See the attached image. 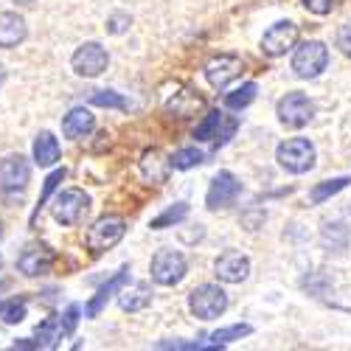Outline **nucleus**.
Instances as JSON below:
<instances>
[{
  "label": "nucleus",
  "instance_id": "f257e3e1",
  "mask_svg": "<svg viewBox=\"0 0 351 351\" xmlns=\"http://www.w3.org/2000/svg\"><path fill=\"white\" fill-rule=\"evenodd\" d=\"M124 233H127V222H124V217H119V214H107V217L96 219L90 228H87V233H84V245H87V250H90L93 256H101L104 250H110V247L119 245V242L124 239Z\"/></svg>",
  "mask_w": 351,
  "mask_h": 351
},
{
  "label": "nucleus",
  "instance_id": "f03ea898",
  "mask_svg": "<svg viewBox=\"0 0 351 351\" xmlns=\"http://www.w3.org/2000/svg\"><path fill=\"white\" fill-rule=\"evenodd\" d=\"M329 65V48L320 40H306L292 53V71L301 79H315L326 71Z\"/></svg>",
  "mask_w": 351,
  "mask_h": 351
},
{
  "label": "nucleus",
  "instance_id": "7ed1b4c3",
  "mask_svg": "<svg viewBox=\"0 0 351 351\" xmlns=\"http://www.w3.org/2000/svg\"><path fill=\"white\" fill-rule=\"evenodd\" d=\"M189 309L199 320H217L228 309V292L219 284H202V287L191 289Z\"/></svg>",
  "mask_w": 351,
  "mask_h": 351
},
{
  "label": "nucleus",
  "instance_id": "20e7f679",
  "mask_svg": "<svg viewBox=\"0 0 351 351\" xmlns=\"http://www.w3.org/2000/svg\"><path fill=\"white\" fill-rule=\"evenodd\" d=\"M276 160L289 174H304L315 166V146L306 138H289V141L278 143Z\"/></svg>",
  "mask_w": 351,
  "mask_h": 351
},
{
  "label": "nucleus",
  "instance_id": "39448f33",
  "mask_svg": "<svg viewBox=\"0 0 351 351\" xmlns=\"http://www.w3.org/2000/svg\"><path fill=\"white\" fill-rule=\"evenodd\" d=\"M276 112H278V121H281L284 127L301 130V127H306V124L312 121L315 104H312V99H309L306 93H298V90H295V93H287V96L278 101Z\"/></svg>",
  "mask_w": 351,
  "mask_h": 351
},
{
  "label": "nucleus",
  "instance_id": "423d86ee",
  "mask_svg": "<svg viewBox=\"0 0 351 351\" xmlns=\"http://www.w3.org/2000/svg\"><path fill=\"white\" fill-rule=\"evenodd\" d=\"M90 211V197L82 189H68L53 199V219L60 225H79Z\"/></svg>",
  "mask_w": 351,
  "mask_h": 351
},
{
  "label": "nucleus",
  "instance_id": "0eeeda50",
  "mask_svg": "<svg viewBox=\"0 0 351 351\" xmlns=\"http://www.w3.org/2000/svg\"><path fill=\"white\" fill-rule=\"evenodd\" d=\"M186 256L178 253V250H158L155 258H152V278L163 287H174V284H180L186 278Z\"/></svg>",
  "mask_w": 351,
  "mask_h": 351
},
{
  "label": "nucleus",
  "instance_id": "6e6552de",
  "mask_svg": "<svg viewBox=\"0 0 351 351\" xmlns=\"http://www.w3.org/2000/svg\"><path fill=\"white\" fill-rule=\"evenodd\" d=\"M32 180V166L23 155H9L0 160V191L3 194H20Z\"/></svg>",
  "mask_w": 351,
  "mask_h": 351
},
{
  "label": "nucleus",
  "instance_id": "1a4fd4ad",
  "mask_svg": "<svg viewBox=\"0 0 351 351\" xmlns=\"http://www.w3.org/2000/svg\"><path fill=\"white\" fill-rule=\"evenodd\" d=\"M242 194V183L233 171H219L217 178L211 180L208 186V194H206V206L211 211H219V208H228L237 202V197Z\"/></svg>",
  "mask_w": 351,
  "mask_h": 351
},
{
  "label": "nucleus",
  "instance_id": "9d476101",
  "mask_svg": "<svg viewBox=\"0 0 351 351\" xmlns=\"http://www.w3.org/2000/svg\"><path fill=\"white\" fill-rule=\"evenodd\" d=\"M71 65H73V71H76L79 76H84V79H96V76H101V73L107 71L110 56H107V51H104L99 43H84V45L73 53Z\"/></svg>",
  "mask_w": 351,
  "mask_h": 351
},
{
  "label": "nucleus",
  "instance_id": "9b49d317",
  "mask_svg": "<svg viewBox=\"0 0 351 351\" xmlns=\"http://www.w3.org/2000/svg\"><path fill=\"white\" fill-rule=\"evenodd\" d=\"M295 43H298V25L292 20H278L261 37V51L267 56H284L289 48H295Z\"/></svg>",
  "mask_w": 351,
  "mask_h": 351
},
{
  "label": "nucleus",
  "instance_id": "f8f14e48",
  "mask_svg": "<svg viewBox=\"0 0 351 351\" xmlns=\"http://www.w3.org/2000/svg\"><path fill=\"white\" fill-rule=\"evenodd\" d=\"M242 73V60L237 53H219L206 65V79L217 90H225V87Z\"/></svg>",
  "mask_w": 351,
  "mask_h": 351
},
{
  "label": "nucleus",
  "instance_id": "ddd939ff",
  "mask_svg": "<svg viewBox=\"0 0 351 351\" xmlns=\"http://www.w3.org/2000/svg\"><path fill=\"white\" fill-rule=\"evenodd\" d=\"M214 270H217V278L225 284H242L250 276V258L239 250H228L214 261Z\"/></svg>",
  "mask_w": 351,
  "mask_h": 351
},
{
  "label": "nucleus",
  "instance_id": "4468645a",
  "mask_svg": "<svg viewBox=\"0 0 351 351\" xmlns=\"http://www.w3.org/2000/svg\"><path fill=\"white\" fill-rule=\"evenodd\" d=\"M25 34V20L17 12H0V48H17Z\"/></svg>",
  "mask_w": 351,
  "mask_h": 351
},
{
  "label": "nucleus",
  "instance_id": "2eb2a0df",
  "mask_svg": "<svg viewBox=\"0 0 351 351\" xmlns=\"http://www.w3.org/2000/svg\"><path fill=\"white\" fill-rule=\"evenodd\" d=\"M127 284H130V267H121L119 273H115V276H112V278H110V281L96 292V298H93L90 304H87V317H96V315L107 306V301L115 295V292H121Z\"/></svg>",
  "mask_w": 351,
  "mask_h": 351
},
{
  "label": "nucleus",
  "instance_id": "dca6fc26",
  "mask_svg": "<svg viewBox=\"0 0 351 351\" xmlns=\"http://www.w3.org/2000/svg\"><path fill=\"white\" fill-rule=\"evenodd\" d=\"M17 267L23 276H45L53 267V253L45 247H32L17 258Z\"/></svg>",
  "mask_w": 351,
  "mask_h": 351
},
{
  "label": "nucleus",
  "instance_id": "f3484780",
  "mask_svg": "<svg viewBox=\"0 0 351 351\" xmlns=\"http://www.w3.org/2000/svg\"><path fill=\"white\" fill-rule=\"evenodd\" d=\"M96 127V119H93V112L90 110H84V107H73L68 115H65V121H62V132L73 141L84 138V135H90Z\"/></svg>",
  "mask_w": 351,
  "mask_h": 351
},
{
  "label": "nucleus",
  "instance_id": "a211bd4d",
  "mask_svg": "<svg viewBox=\"0 0 351 351\" xmlns=\"http://www.w3.org/2000/svg\"><path fill=\"white\" fill-rule=\"evenodd\" d=\"M68 326H65V320L62 317H45L43 324L37 326V348H56L60 346L62 337H68Z\"/></svg>",
  "mask_w": 351,
  "mask_h": 351
},
{
  "label": "nucleus",
  "instance_id": "6ab92c4d",
  "mask_svg": "<svg viewBox=\"0 0 351 351\" xmlns=\"http://www.w3.org/2000/svg\"><path fill=\"white\" fill-rule=\"evenodd\" d=\"M60 160V141L51 132H40L34 141V163L37 166H53Z\"/></svg>",
  "mask_w": 351,
  "mask_h": 351
},
{
  "label": "nucleus",
  "instance_id": "aec40b11",
  "mask_svg": "<svg viewBox=\"0 0 351 351\" xmlns=\"http://www.w3.org/2000/svg\"><path fill=\"white\" fill-rule=\"evenodd\" d=\"M169 160L158 152V149H152V152H146L143 155V160H141V171H143V178L149 180V183H163L166 178H169Z\"/></svg>",
  "mask_w": 351,
  "mask_h": 351
},
{
  "label": "nucleus",
  "instance_id": "412c9836",
  "mask_svg": "<svg viewBox=\"0 0 351 351\" xmlns=\"http://www.w3.org/2000/svg\"><path fill=\"white\" fill-rule=\"evenodd\" d=\"M149 301H152L149 284H135L132 289H121V298H119L124 312H141V309L149 306Z\"/></svg>",
  "mask_w": 351,
  "mask_h": 351
},
{
  "label": "nucleus",
  "instance_id": "4be33fe9",
  "mask_svg": "<svg viewBox=\"0 0 351 351\" xmlns=\"http://www.w3.org/2000/svg\"><path fill=\"white\" fill-rule=\"evenodd\" d=\"M348 183H351V174H343V178H332V180L317 183V186L309 191V202H312V206H320V202H326V199L335 197L337 191H343Z\"/></svg>",
  "mask_w": 351,
  "mask_h": 351
},
{
  "label": "nucleus",
  "instance_id": "5701e85b",
  "mask_svg": "<svg viewBox=\"0 0 351 351\" xmlns=\"http://www.w3.org/2000/svg\"><path fill=\"white\" fill-rule=\"evenodd\" d=\"M256 90H258L256 82H245L242 87H237V90L225 93V107H228V110H245V107L256 99Z\"/></svg>",
  "mask_w": 351,
  "mask_h": 351
},
{
  "label": "nucleus",
  "instance_id": "b1692460",
  "mask_svg": "<svg viewBox=\"0 0 351 351\" xmlns=\"http://www.w3.org/2000/svg\"><path fill=\"white\" fill-rule=\"evenodd\" d=\"M186 217H189V206H186V202H178V206L166 208L160 217H155V219L149 222V228H152V230H163V228H169V225L183 222Z\"/></svg>",
  "mask_w": 351,
  "mask_h": 351
},
{
  "label": "nucleus",
  "instance_id": "393cba45",
  "mask_svg": "<svg viewBox=\"0 0 351 351\" xmlns=\"http://www.w3.org/2000/svg\"><path fill=\"white\" fill-rule=\"evenodd\" d=\"M202 160H206V155H202V152L197 149V146H186V149H180V152H174V155H171L169 166H171V169H180V171H186V169L199 166Z\"/></svg>",
  "mask_w": 351,
  "mask_h": 351
},
{
  "label": "nucleus",
  "instance_id": "a878e982",
  "mask_svg": "<svg viewBox=\"0 0 351 351\" xmlns=\"http://www.w3.org/2000/svg\"><path fill=\"white\" fill-rule=\"evenodd\" d=\"M253 332V326H247V324H233V326H225V329H217L208 340H211V346H225V343H233V340H242V337H247Z\"/></svg>",
  "mask_w": 351,
  "mask_h": 351
},
{
  "label": "nucleus",
  "instance_id": "bb28decb",
  "mask_svg": "<svg viewBox=\"0 0 351 351\" xmlns=\"http://www.w3.org/2000/svg\"><path fill=\"white\" fill-rule=\"evenodd\" d=\"M219 127H222V112H219V110H211L208 119L194 130V138H197V141H214L217 132H219Z\"/></svg>",
  "mask_w": 351,
  "mask_h": 351
},
{
  "label": "nucleus",
  "instance_id": "cd10ccee",
  "mask_svg": "<svg viewBox=\"0 0 351 351\" xmlns=\"http://www.w3.org/2000/svg\"><path fill=\"white\" fill-rule=\"evenodd\" d=\"M90 104L96 107H112V110H130V101L119 93H112V90H96L90 96Z\"/></svg>",
  "mask_w": 351,
  "mask_h": 351
},
{
  "label": "nucleus",
  "instance_id": "c85d7f7f",
  "mask_svg": "<svg viewBox=\"0 0 351 351\" xmlns=\"http://www.w3.org/2000/svg\"><path fill=\"white\" fill-rule=\"evenodd\" d=\"M62 180H65V169H56V171L51 174V178L45 180V189H43V194H40V199H37V211L32 214V219H37V214H40V208L45 206V199H48V197H51V194L56 191V186H60Z\"/></svg>",
  "mask_w": 351,
  "mask_h": 351
},
{
  "label": "nucleus",
  "instance_id": "c756f323",
  "mask_svg": "<svg viewBox=\"0 0 351 351\" xmlns=\"http://www.w3.org/2000/svg\"><path fill=\"white\" fill-rule=\"evenodd\" d=\"M25 312H28V306H25V301L20 298V301H12L6 309H3V320H6V324H20V320L25 317Z\"/></svg>",
  "mask_w": 351,
  "mask_h": 351
},
{
  "label": "nucleus",
  "instance_id": "7c9ffc66",
  "mask_svg": "<svg viewBox=\"0 0 351 351\" xmlns=\"http://www.w3.org/2000/svg\"><path fill=\"white\" fill-rule=\"evenodd\" d=\"M301 3H304V9H306V12L324 17V14H329V12L337 6V0H301Z\"/></svg>",
  "mask_w": 351,
  "mask_h": 351
},
{
  "label": "nucleus",
  "instance_id": "2f4dec72",
  "mask_svg": "<svg viewBox=\"0 0 351 351\" xmlns=\"http://www.w3.org/2000/svg\"><path fill=\"white\" fill-rule=\"evenodd\" d=\"M337 48L351 60V20H346V23L337 28Z\"/></svg>",
  "mask_w": 351,
  "mask_h": 351
},
{
  "label": "nucleus",
  "instance_id": "473e14b6",
  "mask_svg": "<svg viewBox=\"0 0 351 351\" xmlns=\"http://www.w3.org/2000/svg\"><path fill=\"white\" fill-rule=\"evenodd\" d=\"M127 28H130V14H112L107 20V32L110 34H124Z\"/></svg>",
  "mask_w": 351,
  "mask_h": 351
},
{
  "label": "nucleus",
  "instance_id": "72a5a7b5",
  "mask_svg": "<svg viewBox=\"0 0 351 351\" xmlns=\"http://www.w3.org/2000/svg\"><path fill=\"white\" fill-rule=\"evenodd\" d=\"M3 79H6V71H3V65H0V84H3Z\"/></svg>",
  "mask_w": 351,
  "mask_h": 351
},
{
  "label": "nucleus",
  "instance_id": "f704fd0d",
  "mask_svg": "<svg viewBox=\"0 0 351 351\" xmlns=\"http://www.w3.org/2000/svg\"><path fill=\"white\" fill-rule=\"evenodd\" d=\"M17 3H32V0H17Z\"/></svg>",
  "mask_w": 351,
  "mask_h": 351
},
{
  "label": "nucleus",
  "instance_id": "c9c22d12",
  "mask_svg": "<svg viewBox=\"0 0 351 351\" xmlns=\"http://www.w3.org/2000/svg\"><path fill=\"white\" fill-rule=\"evenodd\" d=\"M0 237H3V222H0Z\"/></svg>",
  "mask_w": 351,
  "mask_h": 351
}]
</instances>
